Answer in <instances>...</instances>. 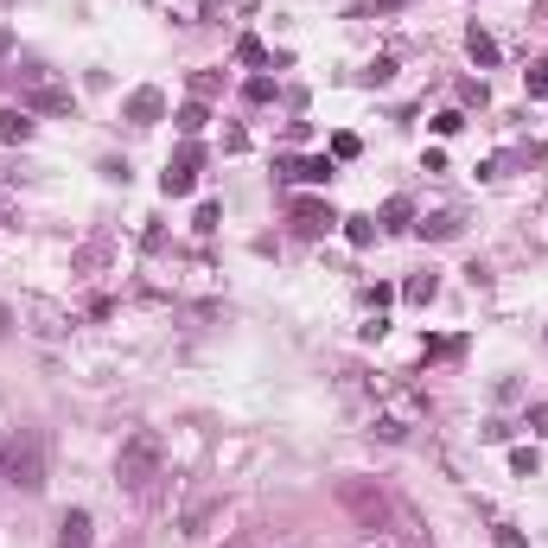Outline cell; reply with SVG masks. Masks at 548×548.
<instances>
[{
  "instance_id": "cell-23",
  "label": "cell",
  "mask_w": 548,
  "mask_h": 548,
  "mask_svg": "<svg viewBox=\"0 0 548 548\" xmlns=\"http://www.w3.org/2000/svg\"><path fill=\"white\" fill-rule=\"evenodd\" d=\"M243 96H249V102H274V77H249Z\"/></svg>"
},
{
  "instance_id": "cell-19",
  "label": "cell",
  "mask_w": 548,
  "mask_h": 548,
  "mask_svg": "<svg viewBox=\"0 0 548 548\" xmlns=\"http://www.w3.org/2000/svg\"><path fill=\"white\" fill-rule=\"evenodd\" d=\"M523 90H529L535 102H548V64H529V71H523Z\"/></svg>"
},
{
  "instance_id": "cell-7",
  "label": "cell",
  "mask_w": 548,
  "mask_h": 548,
  "mask_svg": "<svg viewBox=\"0 0 548 548\" xmlns=\"http://www.w3.org/2000/svg\"><path fill=\"white\" fill-rule=\"evenodd\" d=\"M281 172L300 179V185H325V179L338 172V160H325V154H313V160H281Z\"/></svg>"
},
{
  "instance_id": "cell-32",
  "label": "cell",
  "mask_w": 548,
  "mask_h": 548,
  "mask_svg": "<svg viewBox=\"0 0 548 548\" xmlns=\"http://www.w3.org/2000/svg\"><path fill=\"white\" fill-rule=\"evenodd\" d=\"M0 485H7V446H0Z\"/></svg>"
},
{
  "instance_id": "cell-26",
  "label": "cell",
  "mask_w": 548,
  "mask_h": 548,
  "mask_svg": "<svg viewBox=\"0 0 548 548\" xmlns=\"http://www.w3.org/2000/svg\"><path fill=\"white\" fill-rule=\"evenodd\" d=\"M510 465H517L523 478H535V465H542V459H535V446H517V453H510Z\"/></svg>"
},
{
  "instance_id": "cell-28",
  "label": "cell",
  "mask_w": 548,
  "mask_h": 548,
  "mask_svg": "<svg viewBox=\"0 0 548 548\" xmlns=\"http://www.w3.org/2000/svg\"><path fill=\"white\" fill-rule=\"evenodd\" d=\"M236 57H243V64H268V51H261V39H243V45H236Z\"/></svg>"
},
{
  "instance_id": "cell-11",
  "label": "cell",
  "mask_w": 548,
  "mask_h": 548,
  "mask_svg": "<svg viewBox=\"0 0 548 548\" xmlns=\"http://www.w3.org/2000/svg\"><path fill=\"white\" fill-rule=\"evenodd\" d=\"M217 510H224V504H217V498H198V504H191V510H185V517H179V535H204V523H211V517H217Z\"/></svg>"
},
{
  "instance_id": "cell-1",
  "label": "cell",
  "mask_w": 548,
  "mask_h": 548,
  "mask_svg": "<svg viewBox=\"0 0 548 548\" xmlns=\"http://www.w3.org/2000/svg\"><path fill=\"white\" fill-rule=\"evenodd\" d=\"M160 459H166V440H160L154 428L128 434V440H121V453H115V485H121V491H134V498H147V485L160 478Z\"/></svg>"
},
{
  "instance_id": "cell-3",
  "label": "cell",
  "mask_w": 548,
  "mask_h": 548,
  "mask_svg": "<svg viewBox=\"0 0 548 548\" xmlns=\"http://www.w3.org/2000/svg\"><path fill=\"white\" fill-rule=\"evenodd\" d=\"M338 504L358 510L364 529H383V517H389V498H383L376 485H364V478H338Z\"/></svg>"
},
{
  "instance_id": "cell-6",
  "label": "cell",
  "mask_w": 548,
  "mask_h": 548,
  "mask_svg": "<svg viewBox=\"0 0 548 548\" xmlns=\"http://www.w3.org/2000/svg\"><path fill=\"white\" fill-rule=\"evenodd\" d=\"M287 217H294L306 236H319V230H331V224H345V217H338L325 198H294V204H287Z\"/></svg>"
},
{
  "instance_id": "cell-14",
  "label": "cell",
  "mask_w": 548,
  "mask_h": 548,
  "mask_svg": "<svg viewBox=\"0 0 548 548\" xmlns=\"http://www.w3.org/2000/svg\"><path fill=\"white\" fill-rule=\"evenodd\" d=\"M172 121H179V134L191 141V134H204V121H211V109H204V102H185V109H179Z\"/></svg>"
},
{
  "instance_id": "cell-24",
  "label": "cell",
  "mask_w": 548,
  "mask_h": 548,
  "mask_svg": "<svg viewBox=\"0 0 548 548\" xmlns=\"http://www.w3.org/2000/svg\"><path fill=\"white\" fill-rule=\"evenodd\" d=\"M172 166H185V172H198V166H204V147H198V141H185V147L172 154Z\"/></svg>"
},
{
  "instance_id": "cell-30",
  "label": "cell",
  "mask_w": 548,
  "mask_h": 548,
  "mask_svg": "<svg viewBox=\"0 0 548 548\" xmlns=\"http://www.w3.org/2000/svg\"><path fill=\"white\" fill-rule=\"evenodd\" d=\"M498 548H529V535H523V529H510V523H504V529H498Z\"/></svg>"
},
{
  "instance_id": "cell-5",
  "label": "cell",
  "mask_w": 548,
  "mask_h": 548,
  "mask_svg": "<svg viewBox=\"0 0 548 548\" xmlns=\"http://www.w3.org/2000/svg\"><path fill=\"white\" fill-rule=\"evenodd\" d=\"M121 121H134V128H154V121H166V90H154V84H141L128 102H121Z\"/></svg>"
},
{
  "instance_id": "cell-2",
  "label": "cell",
  "mask_w": 548,
  "mask_h": 548,
  "mask_svg": "<svg viewBox=\"0 0 548 548\" xmlns=\"http://www.w3.org/2000/svg\"><path fill=\"white\" fill-rule=\"evenodd\" d=\"M7 446V478L13 485H26V491H39L45 485V453H39V434L32 428H20L13 440H0Z\"/></svg>"
},
{
  "instance_id": "cell-16",
  "label": "cell",
  "mask_w": 548,
  "mask_h": 548,
  "mask_svg": "<svg viewBox=\"0 0 548 548\" xmlns=\"http://www.w3.org/2000/svg\"><path fill=\"white\" fill-rule=\"evenodd\" d=\"M415 230H421V236H434V243H446V236H459V217H453V211H440V217H421Z\"/></svg>"
},
{
  "instance_id": "cell-17",
  "label": "cell",
  "mask_w": 548,
  "mask_h": 548,
  "mask_svg": "<svg viewBox=\"0 0 548 548\" xmlns=\"http://www.w3.org/2000/svg\"><path fill=\"white\" fill-rule=\"evenodd\" d=\"M345 236H351V249H370L376 243V217H345Z\"/></svg>"
},
{
  "instance_id": "cell-21",
  "label": "cell",
  "mask_w": 548,
  "mask_h": 548,
  "mask_svg": "<svg viewBox=\"0 0 548 548\" xmlns=\"http://www.w3.org/2000/svg\"><path fill=\"white\" fill-rule=\"evenodd\" d=\"M211 96H217V71H198L191 77V102H211Z\"/></svg>"
},
{
  "instance_id": "cell-9",
  "label": "cell",
  "mask_w": 548,
  "mask_h": 548,
  "mask_svg": "<svg viewBox=\"0 0 548 548\" xmlns=\"http://www.w3.org/2000/svg\"><path fill=\"white\" fill-rule=\"evenodd\" d=\"M32 141V109H0V147H26Z\"/></svg>"
},
{
  "instance_id": "cell-22",
  "label": "cell",
  "mask_w": 548,
  "mask_h": 548,
  "mask_svg": "<svg viewBox=\"0 0 548 548\" xmlns=\"http://www.w3.org/2000/svg\"><path fill=\"white\" fill-rule=\"evenodd\" d=\"M358 77H364V84H389V77H395V57H389V51H383V57H376V64H370V71H358Z\"/></svg>"
},
{
  "instance_id": "cell-13",
  "label": "cell",
  "mask_w": 548,
  "mask_h": 548,
  "mask_svg": "<svg viewBox=\"0 0 548 548\" xmlns=\"http://www.w3.org/2000/svg\"><path fill=\"white\" fill-rule=\"evenodd\" d=\"M358 548H421V542L408 535V529H370V535H364Z\"/></svg>"
},
{
  "instance_id": "cell-10",
  "label": "cell",
  "mask_w": 548,
  "mask_h": 548,
  "mask_svg": "<svg viewBox=\"0 0 548 548\" xmlns=\"http://www.w3.org/2000/svg\"><path fill=\"white\" fill-rule=\"evenodd\" d=\"M434 294H440V274H434V268H421V274H408V281H402V300H408V306H428Z\"/></svg>"
},
{
  "instance_id": "cell-12",
  "label": "cell",
  "mask_w": 548,
  "mask_h": 548,
  "mask_svg": "<svg viewBox=\"0 0 548 548\" xmlns=\"http://www.w3.org/2000/svg\"><path fill=\"white\" fill-rule=\"evenodd\" d=\"M465 51H472V64H485V71L498 64V39H491L485 26H472V32H465Z\"/></svg>"
},
{
  "instance_id": "cell-29",
  "label": "cell",
  "mask_w": 548,
  "mask_h": 548,
  "mask_svg": "<svg viewBox=\"0 0 548 548\" xmlns=\"http://www.w3.org/2000/svg\"><path fill=\"white\" fill-rule=\"evenodd\" d=\"M459 128H465V115H459V109H446V115H434V134H459Z\"/></svg>"
},
{
  "instance_id": "cell-8",
  "label": "cell",
  "mask_w": 548,
  "mask_h": 548,
  "mask_svg": "<svg viewBox=\"0 0 548 548\" xmlns=\"http://www.w3.org/2000/svg\"><path fill=\"white\" fill-rule=\"evenodd\" d=\"M90 510H64L57 517V548H90Z\"/></svg>"
},
{
  "instance_id": "cell-25",
  "label": "cell",
  "mask_w": 548,
  "mask_h": 548,
  "mask_svg": "<svg viewBox=\"0 0 548 548\" xmlns=\"http://www.w3.org/2000/svg\"><path fill=\"white\" fill-rule=\"evenodd\" d=\"M331 160H358V134H331Z\"/></svg>"
},
{
  "instance_id": "cell-18",
  "label": "cell",
  "mask_w": 548,
  "mask_h": 548,
  "mask_svg": "<svg viewBox=\"0 0 548 548\" xmlns=\"http://www.w3.org/2000/svg\"><path fill=\"white\" fill-rule=\"evenodd\" d=\"M408 217H415V204H408V198H389V204H383V224H389V230H408Z\"/></svg>"
},
{
  "instance_id": "cell-27",
  "label": "cell",
  "mask_w": 548,
  "mask_h": 548,
  "mask_svg": "<svg viewBox=\"0 0 548 548\" xmlns=\"http://www.w3.org/2000/svg\"><path fill=\"white\" fill-rule=\"evenodd\" d=\"M459 102H478V109H485L491 96H485V84H478V77H465V84H459Z\"/></svg>"
},
{
  "instance_id": "cell-20",
  "label": "cell",
  "mask_w": 548,
  "mask_h": 548,
  "mask_svg": "<svg viewBox=\"0 0 548 548\" xmlns=\"http://www.w3.org/2000/svg\"><path fill=\"white\" fill-rule=\"evenodd\" d=\"M421 351L446 364V358H459V351H465V338H428V345H421Z\"/></svg>"
},
{
  "instance_id": "cell-4",
  "label": "cell",
  "mask_w": 548,
  "mask_h": 548,
  "mask_svg": "<svg viewBox=\"0 0 548 548\" xmlns=\"http://www.w3.org/2000/svg\"><path fill=\"white\" fill-rule=\"evenodd\" d=\"M20 109H45V115H71V109H77V96L64 90V84H51L45 71H32V77L20 84Z\"/></svg>"
},
{
  "instance_id": "cell-33",
  "label": "cell",
  "mask_w": 548,
  "mask_h": 548,
  "mask_svg": "<svg viewBox=\"0 0 548 548\" xmlns=\"http://www.w3.org/2000/svg\"><path fill=\"white\" fill-rule=\"evenodd\" d=\"M7 325H13V313H7V306H0V331H7Z\"/></svg>"
},
{
  "instance_id": "cell-31",
  "label": "cell",
  "mask_w": 548,
  "mask_h": 548,
  "mask_svg": "<svg viewBox=\"0 0 548 548\" xmlns=\"http://www.w3.org/2000/svg\"><path fill=\"white\" fill-rule=\"evenodd\" d=\"M7 51H13V32H7V26H0V57H7Z\"/></svg>"
},
{
  "instance_id": "cell-15",
  "label": "cell",
  "mask_w": 548,
  "mask_h": 548,
  "mask_svg": "<svg viewBox=\"0 0 548 548\" xmlns=\"http://www.w3.org/2000/svg\"><path fill=\"white\" fill-rule=\"evenodd\" d=\"M191 179H198V172H185V166H172V160H166V172H160V191H166V198H185V191H191Z\"/></svg>"
}]
</instances>
